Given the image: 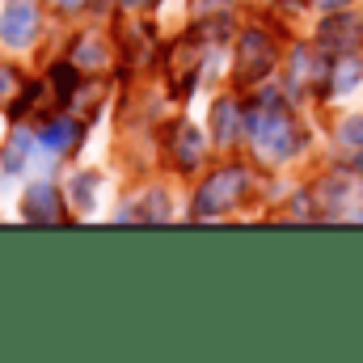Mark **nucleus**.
I'll list each match as a JSON object with an SVG mask.
<instances>
[{"label": "nucleus", "instance_id": "nucleus-3", "mask_svg": "<svg viewBox=\"0 0 363 363\" xmlns=\"http://www.w3.org/2000/svg\"><path fill=\"white\" fill-rule=\"evenodd\" d=\"M271 68H274V43L262 30H245L241 43H237V68H233L237 85H254V81H262Z\"/></svg>", "mask_w": 363, "mask_h": 363}, {"label": "nucleus", "instance_id": "nucleus-18", "mask_svg": "<svg viewBox=\"0 0 363 363\" xmlns=\"http://www.w3.org/2000/svg\"><path fill=\"white\" fill-rule=\"evenodd\" d=\"M342 135H347L351 144H359V148H363V114H359V118H351V123H347V131H342Z\"/></svg>", "mask_w": 363, "mask_h": 363}, {"label": "nucleus", "instance_id": "nucleus-21", "mask_svg": "<svg viewBox=\"0 0 363 363\" xmlns=\"http://www.w3.org/2000/svg\"><path fill=\"white\" fill-rule=\"evenodd\" d=\"M321 9H338V4H347V0H317Z\"/></svg>", "mask_w": 363, "mask_h": 363}, {"label": "nucleus", "instance_id": "nucleus-17", "mask_svg": "<svg viewBox=\"0 0 363 363\" xmlns=\"http://www.w3.org/2000/svg\"><path fill=\"white\" fill-rule=\"evenodd\" d=\"M13 93H26V85H21V77H17L13 68H4V64H0V101H9Z\"/></svg>", "mask_w": 363, "mask_h": 363}, {"label": "nucleus", "instance_id": "nucleus-4", "mask_svg": "<svg viewBox=\"0 0 363 363\" xmlns=\"http://www.w3.org/2000/svg\"><path fill=\"white\" fill-rule=\"evenodd\" d=\"M317 43H321V51H330V55L359 51V43H363V21L355 17V13H334V17H325V21H321V30H317Z\"/></svg>", "mask_w": 363, "mask_h": 363}, {"label": "nucleus", "instance_id": "nucleus-20", "mask_svg": "<svg viewBox=\"0 0 363 363\" xmlns=\"http://www.w3.org/2000/svg\"><path fill=\"white\" fill-rule=\"evenodd\" d=\"M118 4H123V9H152L157 0H118Z\"/></svg>", "mask_w": 363, "mask_h": 363}, {"label": "nucleus", "instance_id": "nucleus-15", "mask_svg": "<svg viewBox=\"0 0 363 363\" xmlns=\"http://www.w3.org/2000/svg\"><path fill=\"white\" fill-rule=\"evenodd\" d=\"M93 190H97V174H81V178L72 182V203H77L81 211L93 207Z\"/></svg>", "mask_w": 363, "mask_h": 363}, {"label": "nucleus", "instance_id": "nucleus-5", "mask_svg": "<svg viewBox=\"0 0 363 363\" xmlns=\"http://www.w3.org/2000/svg\"><path fill=\"white\" fill-rule=\"evenodd\" d=\"M21 216L38 228H55L64 220V194L51 186V182H34L21 199Z\"/></svg>", "mask_w": 363, "mask_h": 363}, {"label": "nucleus", "instance_id": "nucleus-12", "mask_svg": "<svg viewBox=\"0 0 363 363\" xmlns=\"http://www.w3.org/2000/svg\"><path fill=\"white\" fill-rule=\"evenodd\" d=\"M43 144L55 148V152H68L81 144V118H51L43 127Z\"/></svg>", "mask_w": 363, "mask_h": 363}, {"label": "nucleus", "instance_id": "nucleus-6", "mask_svg": "<svg viewBox=\"0 0 363 363\" xmlns=\"http://www.w3.org/2000/svg\"><path fill=\"white\" fill-rule=\"evenodd\" d=\"M38 34V4L34 0H9L0 13V38L9 47H30Z\"/></svg>", "mask_w": 363, "mask_h": 363}, {"label": "nucleus", "instance_id": "nucleus-13", "mask_svg": "<svg viewBox=\"0 0 363 363\" xmlns=\"http://www.w3.org/2000/svg\"><path fill=\"white\" fill-rule=\"evenodd\" d=\"M30 148H34V135H30L26 127H17V131L9 135V144H4V152H0V161H4V169H9V174H17V169H26V161H30Z\"/></svg>", "mask_w": 363, "mask_h": 363}, {"label": "nucleus", "instance_id": "nucleus-9", "mask_svg": "<svg viewBox=\"0 0 363 363\" xmlns=\"http://www.w3.org/2000/svg\"><path fill=\"white\" fill-rule=\"evenodd\" d=\"M359 77H363V60L355 55V51H347V55H338V60L330 64L325 93H330V97H338V93H351L355 85H359Z\"/></svg>", "mask_w": 363, "mask_h": 363}, {"label": "nucleus", "instance_id": "nucleus-8", "mask_svg": "<svg viewBox=\"0 0 363 363\" xmlns=\"http://www.w3.org/2000/svg\"><path fill=\"white\" fill-rule=\"evenodd\" d=\"M211 127H216V144H237L245 131V110L233 97H224L211 106Z\"/></svg>", "mask_w": 363, "mask_h": 363}, {"label": "nucleus", "instance_id": "nucleus-16", "mask_svg": "<svg viewBox=\"0 0 363 363\" xmlns=\"http://www.w3.org/2000/svg\"><path fill=\"white\" fill-rule=\"evenodd\" d=\"M123 216H135V220H165V216H169V199H165V194H148L144 211H123Z\"/></svg>", "mask_w": 363, "mask_h": 363}, {"label": "nucleus", "instance_id": "nucleus-1", "mask_svg": "<svg viewBox=\"0 0 363 363\" xmlns=\"http://www.w3.org/2000/svg\"><path fill=\"white\" fill-rule=\"evenodd\" d=\"M245 127H250V135H254V148H258L262 157H271V161H287V157L300 148V131H296L287 106H283L274 93H262V97H258V106L245 114Z\"/></svg>", "mask_w": 363, "mask_h": 363}, {"label": "nucleus", "instance_id": "nucleus-10", "mask_svg": "<svg viewBox=\"0 0 363 363\" xmlns=\"http://www.w3.org/2000/svg\"><path fill=\"white\" fill-rule=\"evenodd\" d=\"M169 148H174V161H178V169H194V165L203 161V135H199V127L178 123V127H174V140H169Z\"/></svg>", "mask_w": 363, "mask_h": 363}, {"label": "nucleus", "instance_id": "nucleus-14", "mask_svg": "<svg viewBox=\"0 0 363 363\" xmlns=\"http://www.w3.org/2000/svg\"><path fill=\"white\" fill-rule=\"evenodd\" d=\"M72 64H77V68H101V64H106V47L93 43V38H85V43L72 51Z\"/></svg>", "mask_w": 363, "mask_h": 363}, {"label": "nucleus", "instance_id": "nucleus-19", "mask_svg": "<svg viewBox=\"0 0 363 363\" xmlns=\"http://www.w3.org/2000/svg\"><path fill=\"white\" fill-rule=\"evenodd\" d=\"M89 0H51V9H60V13H77V9H85Z\"/></svg>", "mask_w": 363, "mask_h": 363}, {"label": "nucleus", "instance_id": "nucleus-22", "mask_svg": "<svg viewBox=\"0 0 363 363\" xmlns=\"http://www.w3.org/2000/svg\"><path fill=\"white\" fill-rule=\"evenodd\" d=\"M355 169H359V174H363V157H359V161H355Z\"/></svg>", "mask_w": 363, "mask_h": 363}, {"label": "nucleus", "instance_id": "nucleus-2", "mask_svg": "<svg viewBox=\"0 0 363 363\" xmlns=\"http://www.w3.org/2000/svg\"><path fill=\"white\" fill-rule=\"evenodd\" d=\"M245 182H250V174H245L241 165L216 169L211 178L199 186V194H194V216H220V211H228V207L245 194Z\"/></svg>", "mask_w": 363, "mask_h": 363}, {"label": "nucleus", "instance_id": "nucleus-7", "mask_svg": "<svg viewBox=\"0 0 363 363\" xmlns=\"http://www.w3.org/2000/svg\"><path fill=\"white\" fill-rule=\"evenodd\" d=\"M194 81H199V51H194V43H178L169 51V85L178 97H186L194 89Z\"/></svg>", "mask_w": 363, "mask_h": 363}, {"label": "nucleus", "instance_id": "nucleus-11", "mask_svg": "<svg viewBox=\"0 0 363 363\" xmlns=\"http://www.w3.org/2000/svg\"><path fill=\"white\" fill-rule=\"evenodd\" d=\"M330 64H317L313 51H296L291 60V89H325Z\"/></svg>", "mask_w": 363, "mask_h": 363}]
</instances>
